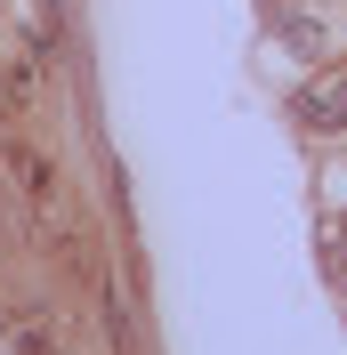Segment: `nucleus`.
Here are the masks:
<instances>
[{
	"label": "nucleus",
	"mask_w": 347,
	"mask_h": 355,
	"mask_svg": "<svg viewBox=\"0 0 347 355\" xmlns=\"http://www.w3.org/2000/svg\"><path fill=\"white\" fill-rule=\"evenodd\" d=\"M299 130L307 137H331V130H347V73H331V81H315V89H299Z\"/></svg>",
	"instance_id": "1"
},
{
	"label": "nucleus",
	"mask_w": 347,
	"mask_h": 355,
	"mask_svg": "<svg viewBox=\"0 0 347 355\" xmlns=\"http://www.w3.org/2000/svg\"><path fill=\"white\" fill-rule=\"evenodd\" d=\"M331 275L347 283V210H339V226H331Z\"/></svg>",
	"instance_id": "2"
}]
</instances>
